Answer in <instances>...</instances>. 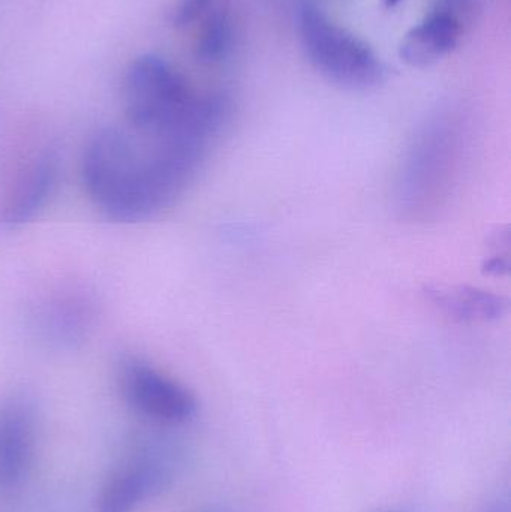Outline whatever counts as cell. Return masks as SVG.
<instances>
[{
  "mask_svg": "<svg viewBox=\"0 0 511 512\" xmlns=\"http://www.w3.org/2000/svg\"><path fill=\"white\" fill-rule=\"evenodd\" d=\"M465 20L444 6L435 8L411 27L401 44L399 57L413 68H429L456 50L464 35Z\"/></svg>",
  "mask_w": 511,
  "mask_h": 512,
  "instance_id": "7",
  "label": "cell"
},
{
  "mask_svg": "<svg viewBox=\"0 0 511 512\" xmlns=\"http://www.w3.org/2000/svg\"><path fill=\"white\" fill-rule=\"evenodd\" d=\"M213 0H180L174 12V24L186 27L206 14Z\"/></svg>",
  "mask_w": 511,
  "mask_h": 512,
  "instance_id": "12",
  "label": "cell"
},
{
  "mask_svg": "<svg viewBox=\"0 0 511 512\" xmlns=\"http://www.w3.org/2000/svg\"><path fill=\"white\" fill-rule=\"evenodd\" d=\"M233 20L224 11L207 15L195 42V57L204 65H216L230 56L234 48Z\"/></svg>",
  "mask_w": 511,
  "mask_h": 512,
  "instance_id": "11",
  "label": "cell"
},
{
  "mask_svg": "<svg viewBox=\"0 0 511 512\" xmlns=\"http://www.w3.org/2000/svg\"><path fill=\"white\" fill-rule=\"evenodd\" d=\"M179 451L167 442H147L114 469L102 487L98 512H134L164 490L176 475Z\"/></svg>",
  "mask_w": 511,
  "mask_h": 512,
  "instance_id": "4",
  "label": "cell"
},
{
  "mask_svg": "<svg viewBox=\"0 0 511 512\" xmlns=\"http://www.w3.org/2000/svg\"><path fill=\"white\" fill-rule=\"evenodd\" d=\"M81 176L96 209L116 222H140L158 215L191 183L152 144L114 128L96 132L89 141Z\"/></svg>",
  "mask_w": 511,
  "mask_h": 512,
  "instance_id": "1",
  "label": "cell"
},
{
  "mask_svg": "<svg viewBox=\"0 0 511 512\" xmlns=\"http://www.w3.org/2000/svg\"><path fill=\"white\" fill-rule=\"evenodd\" d=\"M300 38L311 65L330 83L369 90L386 78V66L368 42L330 20L317 5L300 9Z\"/></svg>",
  "mask_w": 511,
  "mask_h": 512,
  "instance_id": "3",
  "label": "cell"
},
{
  "mask_svg": "<svg viewBox=\"0 0 511 512\" xmlns=\"http://www.w3.org/2000/svg\"><path fill=\"white\" fill-rule=\"evenodd\" d=\"M483 512H510L509 499H498Z\"/></svg>",
  "mask_w": 511,
  "mask_h": 512,
  "instance_id": "13",
  "label": "cell"
},
{
  "mask_svg": "<svg viewBox=\"0 0 511 512\" xmlns=\"http://www.w3.org/2000/svg\"><path fill=\"white\" fill-rule=\"evenodd\" d=\"M383 2L387 9H393L396 8L402 0H383Z\"/></svg>",
  "mask_w": 511,
  "mask_h": 512,
  "instance_id": "15",
  "label": "cell"
},
{
  "mask_svg": "<svg viewBox=\"0 0 511 512\" xmlns=\"http://www.w3.org/2000/svg\"><path fill=\"white\" fill-rule=\"evenodd\" d=\"M56 159L39 155L15 177L0 206V225L20 227L42 209L56 183Z\"/></svg>",
  "mask_w": 511,
  "mask_h": 512,
  "instance_id": "8",
  "label": "cell"
},
{
  "mask_svg": "<svg viewBox=\"0 0 511 512\" xmlns=\"http://www.w3.org/2000/svg\"><path fill=\"white\" fill-rule=\"evenodd\" d=\"M36 444L32 403L14 396L0 403V490L17 489L29 475Z\"/></svg>",
  "mask_w": 511,
  "mask_h": 512,
  "instance_id": "6",
  "label": "cell"
},
{
  "mask_svg": "<svg viewBox=\"0 0 511 512\" xmlns=\"http://www.w3.org/2000/svg\"><path fill=\"white\" fill-rule=\"evenodd\" d=\"M425 295L443 315L461 324H492L507 313L503 297L476 286L431 285Z\"/></svg>",
  "mask_w": 511,
  "mask_h": 512,
  "instance_id": "9",
  "label": "cell"
},
{
  "mask_svg": "<svg viewBox=\"0 0 511 512\" xmlns=\"http://www.w3.org/2000/svg\"><path fill=\"white\" fill-rule=\"evenodd\" d=\"M464 143L450 123L429 126L411 147L399 179L398 207L410 221L435 218L461 180Z\"/></svg>",
  "mask_w": 511,
  "mask_h": 512,
  "instance_id": "2",
  "label": "cell"
},
{
  "mask_svg": "<svg viewBox=\"0 0 511 512\" xmlns=\"http://www.w3.org/2000/svg\"><path fill=\"white\" fill-rule=\"evenodd\" d=\"M92 322L89 301L78 295H62L54 298L42 310L39 327L47 339L57 343H72L84 336Z\"/></svg>",
  "mask_w": 511,
  "mask_h": 512,
  "instance_id": "10",
  "label": "cell"
},
{
  "mask_svg": "<svg viewBox=\"0 0 511 512\" xmlns=\"http://www.w3.org/2000/svg\"><path fill=\"white\" fill-rule=\"evenodd\" d=\"M200 512H234V511L230 510V508H227V507H221V505H213V507L204 508V510H201Z\"/></svg>",
  "mask_w": 511,
  "mask_h": 512,
  "instance_id": "14",
  "label": "cell"
},
{
  "mask_svg": "<svg viewBox=\"0 0 511 512\" xmlns=\"http://www.w3.org/2000/svg\"><path fill=\"white\" fill-rule=\"evenodd\" d=\"M117 385L129 408L147 420L176 426L197 412L194 394L161 370L138 357H125L117 366Z\"/></svg>",
  "mask_w": 511,
  "mask_h": 512,
  "instance_id": "5",
  "label": "cell"
}]
</instances>
